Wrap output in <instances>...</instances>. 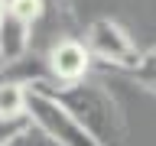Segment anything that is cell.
<instances>
[{"label":"cell","instance_id":"4","mask_svg":"<svg viewBox=\"0 0 156 146\" xmlns=\"http://www.w3.org/2000/svg\"><path fill=\"white\" fill-rule=\"evenodd\" d=\"M46 68H49V78L52 85H78L85 81L88 68H91V55L81 39L75 36H65V39H55L46 52Z\"/></svg>","mask_w":156,"mask_h":146},{"label":"cell","instance_id":"9","mask_svg":"<svg viewBox=\"0 0 156 146\" xmlns=\"http://www.w3.org/2000/svg\"><path fill=\"white\" fill-rule=\"evenodd\" d=\"M26 123H29L26 117H0V146H13V140Z\"/></svg>","mask_w":156,"mask_h":146},{"label":"cell","instance_id":"5","mask_svg":"<svg viewBox=\"0 0 156 146\" xmlns=\"http://www.w3.org/2000/svg\"><path fill=\"white\" fill-rule=\"evenodd\" d=\"M29 49H33V26L13 13H7L0 19V62H3V68L26 62Z\"/></svg>","mask_w":156,"mask_h":146},{"label":"cell","instance_id":"10","mask_svg":"<svg viewBox=\"0 0 156 146\" xmlns=\"http://www.w3.org/2000/svg\"><path fill=\"white\" fill-rule=\"evenodd\" d=\"M7 7H10V0H0V19L7 16Z\"/></svg>","mask_w":156,"mask_h":146},{"label":"cell","instance_id":"7","mask_svg":"<svg viewBox=\"0 0 156 146\" xmlns=\"http://www.w3.org/2000/svg\"><path fill=\"white\" fill-rule=\"evenodd\" d=\"M7 13L20 16L23 23H29V26H39L42 16H46V0H10Z\"/></svg>","mask_w":156,"mask_h":146},{"label":"cell","instance_id":"1","mask_svg":"<svg viewBox=\"0 0 156 146\" xmlns=\"http://www.w3.org/2000/svg\"><path fill=\"white\" fill-rule=\"evenodd\" d=\"M33 85L39 91H46L55 104H62L68 114L78 120V127L85 130L98 146H120L124 143V114L117 97L107 91L101 81H78V85H52L46 78H36Z\"/></svg>","mask_w":156,"mask_h":146},{"label":"cell","instance_id":"8","mask_svg":"<svg viewBox=\"0 0 156 146\" xmlns=\"http://www.w3.org/2000/svg\"><path fill=\"white\" fill-rule=\"evenodd\" d=\"M13 146H62V143H55L49 133H42L39 127H33V123H26L23 130H20V136L13 140Z\"/></svg>","mask_w":156,"mask_h":146},{"label":"cell","instance_id":"3","mask_svg":"<svg viewBox=\"0 0 156 146\" xmlns=\"http://www.w3.org/2000/svg\"><path fill=\"white\" fill-rule=\"evenodd\" d=\"M85 49H88L91 58H101L104 65L117 68V71H130V68L140 62V55H143V52L136 49L133 36L111 16H98V19L88 23Z\"/></svg>","mask_w":156,"mask_h":146},{"label":"cell","instance_id":"2","mask_svg":"<svg viewBox=\"0 0 156 146\" xmlns=\"http://www.w3.org/2000/svg\"><path fill=\"white\" fill-rule=\"evenodd\" d=\"M26 120L39 127L42 133H49L62 146H98L91 136L78 127V120L68 114L62 104H55L46 91H39L33 81L26 85Z\"/></svg>","mask_w":156,"mask_h":146},{"label":"cell","instance_id":"11","mask_svg":"<svg viewBox=\"0 0 156 146\" xmlns=\"http://www.w3.org/2000/svg\"><path fill=\"white\" fill-rule=\"evenodd\" d=\"M0 71H3V62H0Z\"/></svg>","mask_w":156,"mask_h":146},{"label":"cell","instance_id":"6","mask_svg":"<svg viewBox=\"0 0 156 146\" xmlns=\"http://www.w3.org/2000/svg\"><path fill=\"white\" fill-rule=\"evenodd\" d=\"M127 78H133L136 85H143L146 91H156V46L146 49L143 55H140V62H136L130 71H124Z\"/></svg>","mask_w":156,"mask_h":146}]
</instances>
